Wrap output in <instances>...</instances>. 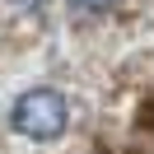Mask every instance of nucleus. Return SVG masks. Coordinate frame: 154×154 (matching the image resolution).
<instances>
[{
  "instance_id": "nucleus-1",
  "label": "nucleus",
  "mask_w": 154,
  "mask_h": 154,
  "mask_svg": "<svg viewBox=\"0 0 154 154\" xmlns=\"http://www.w3.org/2000/svg\"><path fill=\"white\" fill-rule=\"evenodd\" d=\"M70 122V107L56 89H28L19 103L10 107V126L28 140H56Z\"/></svg>"
},
{
  "instance_id": "nucleus-2",
  "label": "nucleus",
  "mask_w": 154,
  "mask_h": 154,
  "mask_svg": "<svg viewBox=\"0 0 154 154\" xmlns=\"http://www.w3.org/2000/svg\"><path fill=\"white\" fill-rule=\"evenodd\" d=\"M75 10H84V14H103V10H112L117 0H70Z\"/></svg>"
},
{
  "instance_id": "nucleus-3",
  "label": "nucleus",
  "mask_w": 154,
  "mask_h": 154,
  "mask_svg": "<svg viewBox=\"0 0 154 154\" xmlns=\"http://www.w3.org/2000/svg\"><path fill=\"white\" fill-rule=\"evenodd\" d=\"M19 10H47V0H14Z\"/></svg>"
}]
</instances>
